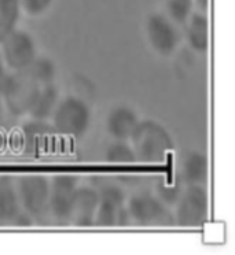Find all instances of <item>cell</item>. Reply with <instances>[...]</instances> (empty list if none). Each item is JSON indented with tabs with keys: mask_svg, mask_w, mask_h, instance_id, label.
Here are the masks:
<instances>
[{
	"mask_svg": "<svg viewBox=\"0 0 235 255\" xmlns=\"http://www.w3.org/2000/svg\"><path fill=\"white\" fill-rule=\"evenodd\" d=\"M128 141L134 150L136 161L147 163L164 161L174 147L168 130L153 120L139 121Z\"/></svg>",
	"mask_w": 235,
	"mask_h": 255,
	"instance_id": "cell-1",
	"label": "cell"
},
{
	"mask_svg": "<svg viewBox=\"0 0 235 255\" xmlns=\"http://www.w3.org/2000/svg\"><path fill=\"white\" fill-rule=\"evenodd\" d=\"M40 85L26 70L11 72L0 81V99L11 116H28L40 92Z\"/></svg>",
	"mask_w": 235,
	"mask_h": 255,
	"instance_id": "cell-2",
	"label": "cell"
},
{
	"mask_svg": "<svg viewBox=\"0 0 235 255\" xmlns=\"http://www.w3.org/2000/svg\"><path fill=\"white\" fill-rule=\"evenodd\" d=\"M91 117V109L84 100L67 95L59 98L50 120L56 133L67 137H81L90 128Z\"/></svg>",
	"mask_w": 235,
	"mask_h": 255,
	"instance_id": "cell-3",
	"label": "cell"
},
{
	"mask_svg": "<svg viewBox=\"0 0 235 255\" xmlns=\"http://www.w3.org/2000/svg\"><path fill=\"white\" fill-rule=\"evenodd\" d=\"M0 54L8 70L22 72L37 56V45L28 30L15 28L0 41Z\"/></svg>",
	"mask_w": 235,
	"mask_h": 255,
	"instance_id": "cell-4",
	"label": "cell"
},
{
	"mask_svg": "<svg viewBox=\"0 0 235 255\" xmlns=\"http://www.w3.org/2000/svg\"><path fill=\"white\" fill-rule=\"evenodd\" d=\"M174 209L175 221L180 227L201 225L209 213V195L205 185H186Z\"/></svg>",
	"mask_w": 235,
	"mask_h": 255,
	"instance_id": "cell-5",
	"label": "cell"
},
{
	"mask_svg": "<svg viewBox=\"0 0 235 255\" xmlns=\"http://www.w3.org/2000/svg\"><path fill=\"white\" fill-rule=\"evenodd\" d=\"M18 199L23 213L32 220L47 214L50 199V180L39 174L23 176L15 183Z\"/></svg>",
	"mask_w": 235,
	"mask_h": 255,
	"instance_id": "cell-6",
	"label": "cell"
},
{
	"mask_svg": "<svg viewBox=\"0 0 235 255\" xmlns=\"http://www.w3.org/2000/svg\"><path fill=\"white\" fill-rule=\"evenodd\" d=\"M169 207L158 199L156 194L138 192L125 200V211L131 221L142 227L167 225L171 220Z\"/></svg>",
	"mask_w": 235,
	"mask_h": 255,
	"instance_id": "cell-7",
	"label": "cell"
},
{
	"mask_svg": "<svg viewBox=\"0 0 235 255\" xmlns=\"http://www.w3.org/2000/svg\"><path fill=\"white\" fill-rule=\"evenodd\" d=\"M146 39L153 51L161 56L174 55L182 43L179 26L165 14H151L146 21Z\"/></svg>",
	"mask_w": 235,
	"mask_h": 255,
	"instance_id": "cell-8",
	"label": "cell"
},
{
	"mask_svg": "<svg viewBox=\"0 0 235 255\" xmlns=\"http://www.w3.org/2000/svg\"><path fill=\"white\" fill-rule=\"evenodd\" d=\"M98 206H96L94 225L98 227H113L125 213V192L117 184L109 183L98 191Z\"/></svg>",
	"mask_w": 235,
	"mask_h": 255,
	"instance_id": "cell-9",
	"label": "cell"
},
{
	"mask_svg": "<svg viewBox=\"0 0 235 255\" xmlns=\"http://www.w3.org/2000/svg\"><path fill=\"white\" fill-rule=\"evenodd\" d=\"M77 187V180L70 174H59L50 180V199L47 213H50L55 221L66 222L70 220L72 199Z\"/></svg>",
	"mask_w": 235,
	"mask_h": 255,
	"instance_id": "cell-10",
	"label": "cell"
},
{
	"mask_svg": "<svg viewBox=\"0 0 235 255\" xmlns=\"http://www.w3.org/2000/svg\"><path fill=\"white\" fill-rule=\"evenodd\" d=\"M56 130L48 121L33 120L25 124L19 130V144L28 154H48L55 145Z\"/></svg>",
	"mask_w": 235,
	"mask_h": 255,
	"instance_id": "cell-11",
	"label": "cell"
},
{
	"mask_svg": "<svg viewBox=\"0 0 235 255\" xmlns=\"http://www.w3.org/2000/svg\"><path fill=\"white\" fill-rule=\"evenodd\" d=\"M98 191L91 187H77L72 199V211L69 222L76 227H91L94 225L96 206H98Z\"/></svg>",
	"mask_w": 235,
	"mask_h": 255,
	"instance_id": "cell-12",
	"label": "cell"
},
{
	"mask_svg": "<svg viewBox=\"0 0 235 255\" xmlns=\"http://www.w3.org/2000/svg\"><path fill=\"white\" fill-rule=\"evenodd\" d=\"M139 121V117L132 107L116 106L109 111L106 117L107 133L114 140L128 141Z\"/></svg>",
	"mask_w": 235,
	"mask_h": 255,
	"instance_id": "cell-13",
	"label": "cell"
},
{
	"mask_svg": "<svg viewBox=\"0 0 235 255\" xmlns=\"http://www.w3.org/2000/svg\"><path fill=\"white\" fill-rule=\"evenodd\" d=\"M185 28V39L190 48L205 54L209 48V17L205 12L194 11L187 22L183 25Z\"/></svg>",
	"mask_w": 235,
	"mask_h": 255,
	"instance_id": "cell-14",
	"label": "cell"
},
{
	"mask_svg": "<svg viewBox=\"0 0 235 255\" xmlns=\"http://www.w3.org/2000/svg\"><path fill=\"white\" fill-rule=\"evenodd\" d=\"M180 174L186 185H205L209 176L207 155L200 151H190L182 161Z\"/></svg>",
	"mask_w": 235,
	"mask_h": 255,
	"instance_id": "cell-15",
	"label": "cell"
},
{
	"mask_svg": "<svg viewBox=\"0 0 235 255\" xmlns=\"http://www.w3.org/2000/svg\"><path fill=\"white\" fill-rule=\"evenodd\" d=\"M21 205L18 199L15 184L10 178L0 180V222L8 224L14 222L21 214Z\"/></svg>",
	"mask_w": 235,
	"mask_h": 255,
	"instance_id": "cell-16",
	"label": "cell"
},
{
	"mask_svg": "<svg viewBox=\"0 0 235 255\" xmlns=\"http://www.w3.org/2000/svg\"><path fill=\"white\" fill-rule=\"evenodd\" d=\"M59 98H61V95H59V91L56 88L55 84L48 83L41 85L37 99L34 102L32 110L29 111L28 116H30V118H33V120L50 121Z\"/></svg>",
	"mask_w": 235,
	"mask_h": 255,
	"instance_id": "cell-17",
	"label": "cell"
},
{
	"mask_svg": "<svg viewBox=\"0 0 235 255\" xmlns=\"http://www.w3.org/2000/svg\"><path fill=\"white\" fill-rule=\"evenodd\" d=\"M21 17L18 0H0V41L17 28Z\"/></svg>",
	"mask_w": 235,
	"mask_h": 255,
	"instance_id": "cell-18",
	"label": "cell"
},
{
	"mask_svg": "<svg viewBox=\"0 0 235 255\" xmlns=\"http://www.w3.org/2000/svg\"><path fill=\"white\" fill-rule=\"evenodd\" d=\"M26 72L30 74V77L34 78L40 85L44 84L54 83L55 78L56 69L54 62L51 61L50 58L45 56H36L34 61L30 63V66L26 69Z\"/></svg>",
	"mask_w": 235,
	"mask_h": 255,
	"instance_id": "cell-19",
	"label": "cell"
},
{
	"mask_svg": "<svg viewBox=\"0 0 235 255\" xmlns=\"http://www.w3.org/2000/svg\"><path fill=\"white\" fill-rule=\"evenodd\" d=\"M106 161L113 165H131L136 162L132 147L125 140H114L106 150Z\"/></svg>",
	"mask_w": 235,
	"mask_h": 255,
	"instance_id": "cell-20",
	"label": "cell"
},
{
	"mask_svg": "<svg viewBox=\"0 0 235 255\" xmlns=\"http://www.w3.org/2000/svg\"><path fill=\"white\" fill-rule=\"evenodd\" d=\"M193 12V0H167L165 3V15L178 26H183Z\"/></svg>",
	"mask_w": 235,
	"mask_h": 255,
	"instance_id": "cell-21",
	"label": "cell"
},
{
	"mask_svg": "<svg viewBox=\"0 0 235 255\" xmlns=\"http://www.w3.org/2000/svg\"><path fill=\"white\" fill-rule=\"evenodd\" d=\"M182 187L178 183H168V181H161L157 184L156 196L163 202L167 207H174L176 200L179 199L182 194Z\"/></svg>",
	"mask_w": 235,
	"mask_h": 255,
	"instance_id": "cell-22",
	"label": "cell"
},
{
	"mask_svg": "<svg viewBox=\"0 0 235 255\" xmlns=\"http://www.w3.org/2000/svg\"><path fill=\"white\" fill-rule=\"evenodd\" d=\"M21 12H25L28 17L37 18L47 14L54 0H18Z\"/></svg>",
	"mask_w": 235,
	"mask_h": 255,
	"instance_id": "cell-23",
	"label": "cell"
},
{
	"mask_svg": "<svg viewBox=\"0 0 235 255\" xmlns=\"http://www.w3.org/2000/svg\"><path fill=\"white\" fill-rule=\"evenodd\" d=\"M193 3H194V11L208 14V11H209V0H193Z\"/></svg>",
	"mask_w": 235,
	"mask_h": 255,
	"instance_id": "cell-24",
	"label": "cell"
},
{
	"mask_svg": "<svg viewBox=\"0 0 235 255\" xmlns=\"http://www.w3.org/2000/svg\"><path fill=\"white\" fill-rule=\"evenodd\" d=\"M7 72H8V69H7L6 63H4V61H3V56H1V54H0V81L3 80L4 76H6Z\"/></svg>",
	"mask_w": 235,
	"mask_h": 255,
	"instance_id": "cell-25",
	"label": "cell"
},
{
	"mask_svg": "<svg viewBox=\"0 0 235 255\" xmlns=\"http://www.w3.org/2000/svg\"><path fill=\"white\" fill-rule=\"evenodd\" d=\"M3 116H4V106H3V102L0 99V122L3 120Z\"/></svg>",
	"mask_w": 235,
	"mask_h": 255,
	"instance_id": "cell-26",
	"label": "cell"
}]
</instances>
